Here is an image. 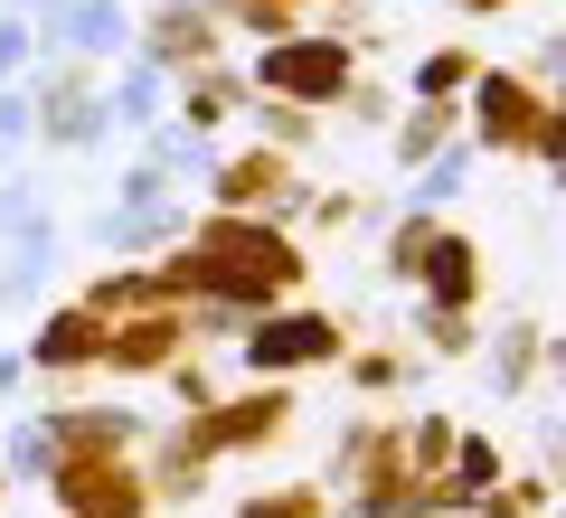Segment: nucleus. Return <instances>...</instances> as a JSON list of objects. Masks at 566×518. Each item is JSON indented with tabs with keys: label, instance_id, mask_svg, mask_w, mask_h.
<instances>
[{
	"label": "nucleus",
	"instance_id": "f257e3e1",
	"mask_svg": "<svg viewBox=\"0 0 566 518\" xmlns=\"http://www.w3.org/2000/svg\"><path fill=\"white\" fill-rule=\"evenodd\" d=\"M482 133L501 151H538L557 160V123H547V95H528L520 76H482Z\"/></svg>",
	"mask_w": 566,
	"mask_h": 518
},
{
	"label": "nucleus",
	"instance_id": "f03ea898",
	"mask_svg": "<svg viewBox=\"0 0 566 518\" xmlns=\"http://www.w3.org/2000/svg\"><path fill=\"white\" fill-rule=\"evenodd\" d=\"M245 359L274 378V368H322V359H340V320H322V311H274L255 339H245Z\"/></svg>",
	"mask_w": 566,
	"mask_h": 518
},
{
	"label": "nucleus",
	"instance_id": "7ed1b4c3",
	"mask_svg": "<svg viewBox=\"0 0 566 518\" xmlns=\"http://www.w3.org/2000/svg\"><path fill=\"white\" fill-rule=\"evenodd\" d=\"M29 47H85V57H123V47H133V20H123L114 0H57V10H48V39H29Z\"/></svg>",
	"mask_w": 566,
	"mask_h": 518
},
{
	"label": "nucleus",
	"instance_id": "20e7f679",
	"mask_svg": "<svg viewBox=\"0 0 566 518\" xmlns=\"http://www.w3.org/2000/svg\"><path fill=\"white\" fill-rule=\"evenodd\" d=\"M264 85H283V95H349V47H331V39L274 47L264 57Z\"/></svg>",
	"mask_w": 566,
	"mask_h": 518
},
{
	"label": "nucleus",
	"instance_id": "39448f33",
	"mask_svg": "<svg viewBox=\"0 0 566 518\" xmlns=\"http://www.w3.org/2000/svg\"><path fill=\"white\" fill-rule=\"evenodd\" d=\"M142 480L123 472V462H57V499L66 509H85V518H133L142 509Z\"/></svg>",
	"mask_w": 566,
	"mask_h": 518
},
{
	"label": "nucleus",
	"instance_id": "423d86ee",
	"mask_svg": "<svg viewBox=\"0 0 566 518\" xmlns=\"http://www.w3.org/2000/svg\"><path fill=\"white\" fill-rule=\"evenodd\" d=\"M416 274H424V293L444 302V311H463V302L482 293V255H472V236H434L416 255Z\"/></svg>",
	"mask_w": 566,
	"mask_h": 518
},
{
	"label": "nucleus",
	"instance_id": "0eeeda50",
	"mask_svg": "<svg viewBox=\"0 0 566 518\" xmlns=\"http://www.w3.org/2000/svg\"><path fill=\"white\" fill-rule=\"evenodd\" d=\"M95 349H104V320H95V311H57V320L39 330L29 359H39V368H76V359H95Z\"/></svg>",
	"mask_w": 566,
	"mask_h": 518
},
{
	"label": "nucleus",
	"instance_id": "6e6552de",
	"mask_svg": "<svg viewBox=\"0 0 566 518\" xmlns=\"http://www.w3.org/2000/svg\"><path fill=\"white\" fill-rule=\"evenodd\" d=\"M218 199H227V208H274V199H283V160L255 151V160H237V170L218 160Z\"/></svg>",
	"mask_w": 566,
	"mask_h": 518
},
{
	"label": "nucleus",
	"instance_id": "1a4fd4ad",
	"mask_svg": "<svg viewBox=\"0 0 566 518\" xmlns=\"http://www.w3.org/2000/svg\"><path fill=\"white\" fill-rule=\"evenodd\" d=\"M170 349H180V320L151 311V320H133V330H114V349H104V359H114V368H161Z\"/></svg>",
	"mask_w": 566,
	"mask_h": 518
},
{
	"label": "nucleus",
	"instance_id": "9d476101",
	"mask_svg": "<svg viewBox=\"0 0 566 518\" xmlns=\"http://www.w3.org/2000/svg\"><path fill=\"white\" fill-rule=\"evenodd\" d=\"M48 141H104V104H85L76 85H57V95H48Z\"/></svg>",
	"mask_w": 566,
	"mask_h": 518
},
{
	"label": "nucleus",
	"instance_id": "9b49d317",
	"mask_svg": "<svg viewBox=\"0 0 566 518\" xmlns=\"http://www.w3.org/2000/svg\"><path fill=\"white\" fill-rule=\"evenodd\" d=\"M283 424V397H245V405H227V424H208V443H264Z\"/></svg>",
	"mask_w": 566,
	"mask_h": 518
},
{
	"label": "nucleus",
	"instance_id": "f8f14e48",
	"mask_svg": "<svg viewBox=\"0 0 566 518\" xmlns=\"http://www.w3.org/2000/svg\"><path fill=\"white\" fill-rule=\"evenodd\" d=\"M463 180H472V151H463V141H453V151H434V160H424L416 199H424V208H453V199H463Z\"/></svg>",
	"mask_w": 566,
	"mask_h": 518
},
{
	"label": "nucleus",
	"instance_id": "ddd939ff",
	"mask_svg": "<svg viewBox=\"0 0 566 518\" xmlns=\"http://www.w3.org/2000/svg\"><path fill=\"white\" fill-rule=\"evenodd\" d=\"M48 283V236H29L20 255H10V274H0V311H20V302H39Z\"/></svg>",
	"mask_w": 566,
	"mask_h": 518
},
{
	"label": "nucleus",
	"instance_id": "4468645a",
	"mask_svg": "<svg viewBox=\"0 0 566 518\" xmlns=\"http://www.w3.org/2000/svg\"><path fill=\"white\" fill-rule=\"evenodd\" d=\"M114 114H123V123H161V66H123Z\"/></svg>",
	"mask_w": 566,
	"mask_h": 518
},
{
	"label": "nucleus",
	"instance_id": "2eb2a0df",
	"mask_svg": "<svg viewBox=\"0 0 566 518\" xmlns=\"http://www.w3.org/2000/svg\"><path fill=\"white\" fill-rule=\"evenodd\" d=\"M0 236H48V218H39V189H29V180H0Z\"/></svg>",
	"mask_w": 566,
	"mask_h": 518
},
{
	"label": "nucleus",
	"instance_id": "dca6fc26",
	"mask_svg": "<svg viewBox=\"0 0 566 518\" xmlns=\"http://www.w3.org/2000/svg\"><path fill=\"white\" fill-rule=\"evenodd\" d=\"M453 85H472V57H463V47H434V57L416 66V95H424V104H444Z\"/></svg>",
	"mask_w": 566,
	"mask_h": 518
},
{
	"label": "nucleus",
	"instance_id": "f3484780",
	"mask_svg": "<svg viewBox=\"0 0 566 518\" xmlns=\"http://www.w3.org/2000/svg\"><path fill=\"white\" fill-rule=\"evenodd\" d=\"M237 104H245L237 76H199V85H189V123H199V133H208V123H227Z\"/></svg>",
	"mask_w": 566,
	"mask_h": 518
},
{
	"label": "nucleus",
	"instance_id": "a211bd4d",
	"mask_svg": "<svg viewBox=\"0 0 566 518\" xmlns=\"http://www.w3.org/2000/svg\"><path fill=\"white\" fill-rule=\"evenodd\" d=\"M528 368H538V330H501V387H528Z\"/></svg>",
	"mask_w": 566,
	"mask_h": 518
},
{
	"label": "nucleus",
	"instance_id": "6ab92c4d",
	"mask_svg": "<svg viewBox=\"0 0 566 518\" xmlns=\"http://www.w3.org/2000/svg\"><path fill=\"white\" fill-rule=\"evenodd\" d=\"M10 472H57V443H48L39 424H20V434H10Z\"/></svg>",
	"mask_w": 566,
	"mask_h": 518
},
{
	"label": "nucleus",
	"instance_id": "aec40b11",
	"mask_svg": "<svg viewBox=\"0 0 566 518\" xmlns=\"http://www.w3.org/2000/svg\"><path fill=\"white\" fill-rule=\"evenodd\" d=\"M20 133H39V104L20 85H0V141H20Z\"/></svg>",
	"mask_w": 566,
	"mask_h": 518
},
{
	"label": "nucleus",
	"instance_id": "412c9836",
	"mask_svg": "<svg viewBox=\"0 0 566 518\" xmlns=\"http://www.w3.org/2000/svg\"><path fill=\"white\" fill-rule=\"evenodd\" d=\"M29 66V20H10V10H0V85L20 76Z\"/></svg>",
	"mask_w": 566,
	"mask_h": 518
},
{
	"label": "nucleus",
	"instance_id": "4be33fe9",
	"mask_svg": "<svg viewBox=\"0 0 566 518\" xmlns=\"http://www.w3.org/2000/svg\"><path fill=\"white\" fill-rule=\"evenodd\" d=\"M434 141H444V114H434V104H424L416 123H397V151H406V160H416V151H434Z\"/></svg>",
	"mask_w": 566,
	"mask_h": 518
},
{
	"label": "nucleus",
	"instance_id": "5701e85b",
	"mask_svg": "<svg viewBox=\"0 0 566 518\" xmlns=\"http://www.w3.org/2000/svg\"><path fill=\"white\" fill-rule=\"evenodd\" d=\"M245 518H312V490H293V499H264V509H245Z\"/></svg>",
	"mask_w": 566,
	"mask_h": 518
},
{
	"label": "nucleus",
	"instance_id": "b1692460",
	"mask_svg": "<svg viewBox=\"0 0 566 518\" xmlns=\"http://www.w3.org/2000/svg\"><path fill=\"white\" fill-rule=\"evenodd\" d=\"M491 518H520V509H491Z\"/></svg>",
	"mask_w": 566,
	"mask_h": 518
},
{
	"label": "nucleus",
	"instance_id": "393cba45",
	"mask_svg": "<svg viewBox=\"0 0 566 518\" xmlns=\"http://www.w3.org/2000/svg\"><path fill=\"white\" fill-rule=\"evenodd\" d=\"M0 490H10V472H0Z\"/></svg>",
	"mask_w": 566,
	"mask_h": 518
}]
</instances>
